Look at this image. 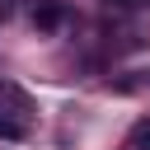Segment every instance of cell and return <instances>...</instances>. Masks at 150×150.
Returning <instances> with one entry per match:
<instances>
[{"instance_id": "6da1fadb", "label": "cell", "mask_w": 150, "mask_h": 150, "mask_svg": "<svg viewBox=\"0 0 150 150\" xmlns=\"http://www.w3.org/2000/svg\"><path fill=\"white\" fill-rule=\"evenodd\" d=\"M0 117L23 122V127H28V117H33V98H28L19 84H9V80H0Z\"/></svg>"}, {"instance_id": "7a4b0ae2", "label": "cell", "mask_w": 150, "mask_h": 150, "mask_svg": "<svg viewBox=\"0 0 150 150\" xmlns=\"http://www.w3.org/2000/svg\"><path fill=\"white\" fill-rule=\"evenodd\" d=\"M61 23H66V5L61 0H38L33 5V28L38 33H56Z\"/></svg>"}, {"instance_id": "3957f363", "label": "cell", "mask_w": 150, "mask_h": 150, "mask_svg": "<svg viewBox=\"0 0 150 150\" xmlns=\"http://www.w3.org/2000/svg\"><path fill=\"white\" fill-rule=\"evenodd\" d=\"M127 150H150V117H141L127 136Z\"/></svg>"}, {"instance_id": "277c9868", "label": "cell", "mask_w": 150, "mask_h": 150, "mask_svg": "<svg viewBox=\"0 0 150 150\" xmlns=\"http://www.w3.org/2000/svg\"><path fill=\"white\" fill-rule=\"evenodd\" d=\"M28 136V127L23 122H9V117H0V141H23Z\"/></svg>"}, {"instance_id": "5b68a950", "label": "cell", "mask_w": 150, "mask_h": 150, "mask_svg": "<svg viewBox=\"0 0 150 150\" xmlns=\"http://www.w3.org/2000/svg\"><path fill=\"white\" fill-rule=\"evenodd\" d=\"M103 5H117V9H136V5H145V0H103Z\"/></svg>"}]
</instances>
